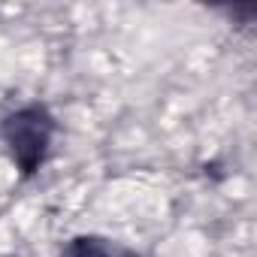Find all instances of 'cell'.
Segmentation results:
<instances>
[{"label": "cell", "mask_w": 257, "mask_h": 257, "mask_svg": "<svg viewBox=\"0 0 257 257\" xmlns=\"http://www.w3.org/2000/svg\"><path fill=\"white\" fill-rule=\"evenodd\" d=\"M61 257H137L131 248H124L112 239H100V236H76Z\"/></svg>", "instance_id": "cell-2"}, {"label": "cell", "mask_w": 257, "mask_h": 257, "mask_svg": "<svg viewBox=\"0 0 257 257\" xmlns=\"http://www.w3.org/2000/svg\"><path fill=\"white\" fill-rule=\"evenodd\" d=\"M4 143L10 146L13 161L19 164V170L25 176H31L34 170H40L49 143H52V118L46 109L40 106H25L19 112H13L4 121Z\"/></svg>", "instance_id": "cell-1"}]
</instances>
